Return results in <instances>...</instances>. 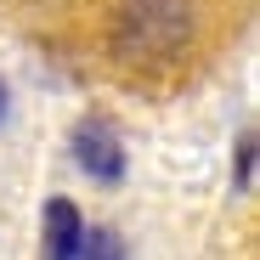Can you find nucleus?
I'll use <instances>...</instances> for the list:
<instances>
[{
    "instance_id": "obj_1",
    "label": "nucleus",
    "mask_w": 260,
    "mask_h": 260,
    "mask_svg": "<svg viewBox=\"0 0 260 260\" xmlns=\"http://www.w3.org/2000/svg\"><path fill=\"white\" fill-rule=\"evenodd\" d=\"M192 40V6L187 0H124V12L113 23V51L124 62H170L181 57Z\"/></svg>"
},
{
    "instance_id": "obj_2",
    "label": "nucleus",
    "mask_w": 260,
    "mask_h": 260,
    "mask_svg": "<svg viewBox=\"0 0 260 260\" xmlns=\"http://www.w3.org/2000/svg\"><path fill=\"white\" fill-rule=\"evenodd\" d=\"M74 164H79L91 181L119 187V181H124V142H119V130H113L108 119L74 124Z\"/></svg>"
},
{
    "instance_id": "obj_3",
    "label": "nucleus",
    "mask_w": 260,
    "mask_h": 260,
    "mask_svg": "<svg viewBox=\"0 0 260 260\" xmlns=\"http://www.w3.org/2000/svg\"><path fill=\"white\" fill-rule=\"evenodd\" d=\"M40 221H46V260H74V249H79V238H85L79 204H74V198H51Z\"/></svg>"
},
{
    "instance_id": "obj_4",
    "label": "nucleus",
    "mask_w": 260,
    "mask_h": 260,
    "mask_svg": "<svg viewBox=\"0 0 260 260\" xmlns=\"http://www.w3.org/2000/svg\"><path fill=\"white\" fill-rule=\"evenodd\" d=\"M74 260H124V238H119L113 226H85Z\"/></svg>"
},
{
    "instance_id": "obj_5",
    "label": "nucleus",
    "mask_w": 260,
    "mask_h": 260,
    "mask_svg": "<svg viewBox=\"0 0 260 260\" xmlns=\"http://www.w3.org/2000/svg\"><path fill=\"white\" fill-rule=\"evenodd\" d=\"M238 187H243V192L254 187V136L238 142Z\"/></svg>"
},
{
    "instance_id": "obj_6",
    "label": "nucleus",
    "mask_w": 260,
    "mask_h": 260,
    "mask_svg": "<svg viewBox=\"0 0 260 260\" xmlns=\"http://www.w3.org/2000/svg\"><path fill=\"white\" fill-rule=\"evenodd\" d=\"M0 124H6V79H0Z\"/></svg>"
}]
</instances>
